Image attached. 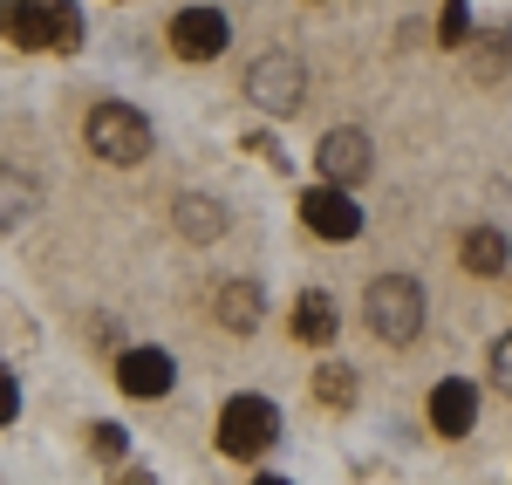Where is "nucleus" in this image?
Masks as SVG:
<instances>
[{
  "label": "nucleus",
  "instance_id": "1",
  "mask_svg": "<svg viewBox=\"0 0 512 485\" xmlns=\"http://www.w3.org/2000/svg\"><path fill=\"white\" fill-rule=\"evenodd\" d=\"M362 315L376 328V342H417V328H424V287L410 281V274H383V281H369L362 294Z\"/></svg>",
  "mask_w": 512,
  "mask_h": 485
},
{
  "label": "nucleus",
  "instance_id": "2",
  "mask_svg": "<svg viewBox=\"0 0 512 485\" xmlns=\"http://www.w3.org/2000/svg\"><path fill=\"white\" fill-rule=\"evenodd\" d=\"M82 137H89V151L103 164H144L151 158V123H144V110H130V103H96L89 123H82Z\"/></svg>",
  "mask_w": 512,
  "mask_h": 485
},
{
  "label": "nucleus",
  "instance_id": "3",
  "mask_svg": "<svg viewBox=\"0 0 512 485\" xmlns=\"http://www.w3.org/2000/svg\"><path fill=\"white\" fill-rule=\"evenodd\" d=\"M0 35L14 48H76L82 14L76 7H55V0H21V7H0Z\"/></svg>",
  "mask_w": 512,
  "mask_h": 485
},
{
  "label": "nucleus",
  "instance_id": "4",
  "mask_svg": "<svg viewBox=\"0 0 512 485\" xmlns=\"http://www.w3.org/2000/svg\"><path fill=\"white\" fill-rule=\"evenodd\" d=\"M280 438V410L267 397H233L219 410V451L226 458H267Z\"/></svg>",
  "mask_w": 512,
  "mask_h": 485
},
{
  "label": "nucleus",
  "instance_id": "5",
  "mask_svg": "<svg viewBox=\"0 0 512 485\" xmlns=\"http://www.w3.org/2000/svg\"><path fill=\"white\" fill-rule=\"evenodd\" d=\"M301 89H308V76H301V62H294L287 48H267V55L246 69V96H253L260 110H274V117H294V110H301Z\"/></svg>",
  "mask_w": 512,
  "mask_h": 485
},
{
  "label": "nucleus",
  "instance_id": "6",
  "mask_svg": "<svg viewBox=\"0 0 512 485\" xmlns=\"http://www.w3.org/2000/svg\"><path fill=\"white\" fill-rule=\"evenodd\" d=\"M301 226L315 240H355L362 233V205L349 192H335V185H315V192H301Z\"/></svg>",
  "mask_w": 512,
  "mask_h": 485
},
{
  "label": "nucleus",
  "instance_id": "7",
  "mask_svg": "<svg viewBox=\"0 0 512 485\" xmlns=\"http://www.w3.org/2000/svg\"><path fill=\"white\" fill-rule=\"evenodd\" d=\"M226 41H233V28H226L219 7H178V14H171V48H178L185 62H212Z\"/></svg>",
  "mask_w": 512,
  "mask_h": 485
},
{
  "label": "nucleus",
  "instance_id": "8",
  "mask_svg": "<svg viewBox=\"0 0 512 485\" xmlns=\"http://www.w3.org/2000/svg\"><path fill=\"white\" fill-rule=\"evenodd\" d=\"M472 424H478V390L465 376H444L431 390V431L437 438H465Z\"/></svg>",
  "mask_w": 512,
  "mask_h": 485
},
{
  "label": "nucleus",
  "instance_id": "9",
  "mask_svg": "<svg viewBox=\"0 0 512 485\" xmlns=\"http://www.w3.org/2000/svg\"><path fill=\"white\" fill-rule=\"evenodd\" d=\"M117 383H123V397H164V390L178 383V369H171L164 349H123L117 356Z\"/></svg>",
  "mask_w": 512,
  "mask_h": 485
},
{
  "label": "nucleus",
  "instance_id": "10",
  "mask_svg": "<svg viewBox=\"0 0 512 485\" xmlns=\"http://www.w3.org/2000/svg\"><path fill=\"white\" fill-rule=\"evenodd\" d=\"M362 171H369V137H362V130H328V137H321V178H328L335 192H349Z\"/></svg>",
  "mask_w": 512,
  "mask_h": 485
},
{
  "label": "nucleus",
  "instance_id": "11",
  "mask_svg": "<svg viewBox=\"0 0 512 485\" xmlns=\"http://www.w3.org/2000/svg\"><path fill=\"white\" fill-rule=\"evenodd\" d=\"M294 335H301L308 349H328V342H335V301H328L321 287H308V294L294 301Z\"/></svg>",
  "mask_w": 512,
  "mask_h": 485
},
{
  "label": "nucleus",
  "instance_id": "12",
  "mask_svg": "<svg viewBox=\"0 0 512 485\" xmlns=\"http://www.w3.org/2000/svg\"><path fill=\"white\" fill-rule=\"evenodd\" d=\"M506 260H512V246L499 226H478V233H465V267H472L478 281H499L506 274Z\"/></svg>",
  "mask_w": 512,
  "mask_h": 485
},
{
  "label": "nucleus",
  "instance_id": "13",
  "mask_svg": "<svg viewBox=\"0 0 512 485\" xmlns=\"http://www.w3.org/2000/svg\"><path fill=\"white\" fill-rule=\"evenodd\" d=\"M35 178L28 171H0V226H21L28 212H35Z\"/></svg>",
  "mask_w": 512,
  "mask_h": 485
},
{
  "label": "nucleus",
  "instance_id": "14",
  "mask_svg": "<svg viewBox=\"0 0 512 485\" xmlns=\"http://www.w3.org/2000/svg\"><path fill=\"white\" fill-rule=\"evenodd\" d=\"M219 322H226V328H239V335H246V328L260 322V294H253V281L219 287Z\"/></svg>",
  "mask_w": 512,
  "mask_h": 485
},
{
  "label": "nucleus",
  "instance_id": "15",
  "mask_svg": "<svg viewBox=\"0 0 512 485\" xmlns=\"http://www.w3.org/2000/svg\"><path fill=\"white\" fill-rule=\"evenodd\" d=\"M178 226H185L192 240H212L226 219H219V205H212V199H178Z\"/></svg>",
  "mask_w": 512,
  "mask_h": 485
},
{
  "label": "nucleus",
  "instance_id": "16",
  "mask_svg": "<svg viewBox=\"0 0 512 485\" xmlns=\"http://www.w3.org/2000/svg\"><path fill=\"white\" fill-rule=\"evenodd\" d=\"M478 82H492L499 69H512V35H478Z\"/></svg>",
  "mask_w": 512,
  "mask_h": 485
},
{
  "label": "nucleus",
  "instance_id": "17",
  "mask_svg": "<svg viewBox=\"0 0 512 485\" xmlns=\"http://www.w3.org/2000/svg\"><path fill=\"white\" fill-rule=\"evenodd\" d=\"M315 397H321V404H355V376H349V369H321Z\"/></svg>",
  "mask_w": 512,
  "mask_h": 485
},
{
  "label": "nucleus",
  "instance_id": "18",
  "mask_svg": "<svg viewBox=\"0 0 512 485\" xmlns=\"http://www.w3.org/2000/svg\"><path fill=\"white\" fill-rule=\"evenodd\" d=\"M437 35H444V48H465V35H472V7H444V14H437Z\"/></svg>",
  "mask_w": 512,
  "mask_h": 485
},
{
  "label": "nucleus",
  "instance_id": "19",
  "mask_svg": "<svg viewBox=\"0 0 512 485\" xmlns=\"http://www.w3.org/2000/svg\"><path fill=\"white\" fill-rule=\"evenodd\" d=\"M492 383L512 397V335H499V342H492Z\"/></svg>",
  "mask_w": 512,
  "mask_h": 485
},
{
  "label": "nucleus",
  "instance_id": "20",
  "mask_svg": "<svg viewBox=\"0 0 512 485\" xmlns=\"http://www.w3.org/2000/svg\"><path fill=\"white\" fill-rule=\"evenodd\" d=\"M14 410H21V390H14V369H0V424H14Z\"/></svg>",
  "mask_w": 512,
  "mask_h": 485
},
{
  "label": "nucleus",
  "instance_id": "21",
  "mask_svg": "<svg viewBox=\"0 0 512 485\" xmlns=\"http://www.w3.org/2000/svg\"><path fill=\"white\" fill-rule=\"evenodd\" d=\"M96 451H103V458H123V431L117 424H96Z\"/></svg>",
  "mask_w": 512,
  "mask_h": 485
},
{
  "label": "nucleus",
  "instance_id": "22",
  "mask_svg": "<svg viewBox=\"0 0 512 485\" xmlns=\"http://www.w3.org/2000/svg\"><path fill=\"white\" fill-rule=\"evenodd\" d=\"M117 485H158V479H151V472H123Z\"/></svg>",
  "mask_w": 512,
  "mask_h": 485
},
{
  "label": "nucleus",
  "instance_id": "23",
  "mask_svg": "<svg viewBox=\"0 0 512 485\" xmlns=\"http://www.w3.org/2000/svg\"><path fill=\"white\" fill-rule=\"evenodd\" d=\"M253 485H287V479H274V472H267V479H253Z\"/></svg>",
  "mask_w": 512,
  "mask_h": 485
}]
</instances>
